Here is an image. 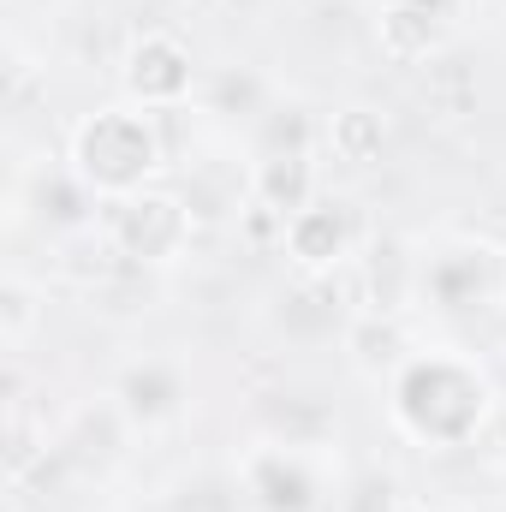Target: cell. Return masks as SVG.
<instances>
[{
    "mask_svg": "<svg viewBox=\"0 0 506 512\" xmlns=\"http://www.w3.org/2000/svg\"><path fill=\"white\" fill-rule=\"evenodd\" d=\"M495 382L477 358L429 346L411 352L393 376H387V423L429 453H459L477 447L495 423Z\"/></svg>",
    "mask_w": 506,
    "mask_h": 512,
    "instance_id": "obj_1",
    "label": "cell"
},
{
    "mask_svg": "<svg viewBox=\"0 0 506 512\" xmlns=\"http://www.w3.org/2000/svg\"><path fill=\"white\" fill-rule=\"evenodd\" d=\"M66 167L102 203H120V197L149 191L167 173V137H161L149 108H131V102L126 108H96L66 137Z\"/></svg>",
    "mask_w": 506,
    "mask_h": 512,
    "instance_id": "obj_2",
    "label": "cell"
},
{
    "mask_svg": "<svg viewBox=\"0 0 506 512\" xmlns=\"http://www.w3.org/2000/svg\"><path fill=\"white\" fill-rule=\"evenodd\" d=\"M411 298L435 316H483L506 304V245L483 233H453L429 256H417Z\"/></svg>",
    "mask_w": 506,
    "mask_h": 512,
    "instance_id": "obj_3",
    "label": "cell"
},
{
    "mask_svg": "<svg viewBox=\"0 0 506 512\" xmlns=\"http://www.w3.org/2000/svg\"><path fill=\"white\" fill-rule=\"evenodd\" d=\"M102 233L114 239V251L126 256V268H167L191 251V233H197V215L185 197L173 191H137V197H120L108 203L102 215Z\"/></svg>",
    "mask_w": 506,
    "mask_h": 512,
    "instance_id": "obj_4",
    "label": "cell"
},
{
    "mask_svg": "<svg viewBox=\"0 0 506 512\" xmlns=\"http://www.w3.org/2000/svg\"><path fill=\"white\" fill-rule=\"evenodd\" d=\"M322 441H256L239 459V483L256 512H328V471L316 459Z\"/></svg>",
    "mask_w": 506,
    "mask_h": 512,
    "instance_id": "obj_5",
    "label": "cell"
},
{
    "mask_svg": "<svg viewBox=\"0 0 506 512\" xmlns=\"http://www.w3.org/2000/svg\"><path fill=\"white\" fill-rule=\"evenodd\" d=\"M120 84H126L131 108H149V114L179 108L197 90V54L173 30H137L126 42V60H120Z\"/></svg>",
    "mask_w": 506,
    "mask_h": 512,
    "instance_id": "obj_6",
    "label": "cell"
},
{
    "mask_svg": "<svg viewBox=\"0 0 506 512\" xmlns=\"http://www.w3.org/2000/svg\"><path fill=\"white\" fill-rule=\"evenodd\" d=\"M280 251L298 268V280H322V274L352 268V256H358V215H352V203L316 197L310 209H298V215L286 221Z\"/></svg>",
    "mask_w": 506,
    "mask_h": 512,
    "instance_id": "obj_7",
    "label": "cell"
},
{
    "mask_svg": "<svg viewBox=\"0 0 506 512\" xmlns=\"http://www.w3.org/2000/svg\"><path fill=\"white\" fill-rule=\"evenodd\" d=\"M114 405L126 411L131 429H173L185 411H191V370L179 364V358H161V352H149V358H131L126 370L114 376Z\"/></svg>",
    "mask_w": 506,
    "mask_h": 512,
    "instance_id": "obj_8",
    "label": "cell"
},
{
    "mask_svg": "<svg viewBox=\"0 0 506 512\" xmlns=\"http://www.w3.org/2000/svg\"><path fill=\"white\" fill-rule=\"evenodd\" d=\"M376 42L399 66H429L447 42V0H387L376 18Z\"/></svg>",
    "mask_w": 506,
    "mask_h": 512,
    "instance_id": "obj_9",
    "label": "cell"
},
{
    "mask_svg": "<svg viewBox=\"0 0 506 512\" xmlns=\"http://www.w3.org/2000/svg\"><path fill=\"white\" fill-rule=\"evenodd\" d=\"M340 346H346L352 370L370 376V382H387V376L417 352V340H411V328H405L399 310H358V316L340 328Z\"/></svg>",
    "mask_w": 506,
    "mask_h": 512,
    "instance_id": "obj_10",
    "label": "cell"
},
{
    "mask_svg": "<svg viewBox=\"0 0 506 512\" xmlns=\"http://www.w3.org/2000/svg\"><path fill=\"white\" fill-rule=\"evenodd\" d=\"M251 203L274 221H292L316 203V149H274L251 161Z\"/></svg>",
    "mask_w": 506,
    "mask_h": 512,
    "instance_id": "obj_11",
    "label": "cell"
},
{
    "mask_svg": "<svg viewBox=\"0 0 506 512\" xmlns=\"http://www.w3.org/2000/svg\"><path fill=\"white\" fill-rule=\"evenodd\" d=\"M131 435H137V429L126 423V411H120L114 393H108V399H96V405H84V411L72 417L60 453H72V459H84V465H114V459L126 453Z\"/></svg>",
    "mask_w": 506,
    "mask_h": 512,
    "instance_id": "obj_12",
    "label": "cell"
},
{
    "mask_svg": "<svg viewBox=\"0 0 506 512\" xmlns=\"http://www.w3.org/2000/svg\"><path fill=\"white\" fill-rule=\"evenodd\" d=\"M322 143H328V155L346 161V167H376L381 155H387V120H381L376 108L352 102V108H340V114L322 126Z\"/></svg>",
    "mask_w": 506,
    "mask_h": 512,
    "instance_id": "obj_13",
    "label": "cell"
},
{
    "mask_svg": "<svg viewBox=\"0 0 506 512\" xmlns=\"http://www.w3.org/2000/svg\"><path fill=\"white\" fill-rule=\"evenodd\" d=\"M36 322H42V292H36L30 280L6 274V280H0V340H6V352H12V358L30 346Z\"/></svg>",
    "mask_w": 506,
    "mask_h": 512,
    "instance_id": "obj_14",
    "label": "cell"
},
{
    "mask_svg": "<svg viewBox=\"0 0 506 512\" xmlns=\"http://www.w3.org/2000/svg\"><path fill=\"white\" fill-rule=\"evenodd\" d=\"M36 459H48V435H36V423H30L24 405L12 399V405H6V483H12V495L30 483Z\"/></svg>",
    "mask_w": 506,
    "mask_h": 512,
    "instance_id": "obj_15",
    "label": "cell"
},
{
    "mask_svg": "<svg viewBox=\"0 0 506 512\" xmlns=\"http://www.w3.org/2000/svg\"><path fill=\"white\" fill-rule=\"evenodd\" d=\"M274 149H316V120L310 108L286 102V108H268L256 120V155H274Z\"/></svg>",
    "mask_w": 506,
    "mask_h": 512,
    "instance_id": "obj_16",
    "label": "cell"
},
{
    "mask_svg": "<svg viewBox=\"0 0 506 512\" xmlns=\"http://www.w3.org/2000/svg\"><path fill=\"white\" fill-rule=\"evenodd\" d=\"M381 512H429V507H423V501H405V495H399V501H387Z\"/></svg>",
    "mask_w": 506,
    "mask_h": 512,
    "instance_id": "obj_17",
    "label": "cell"
},
{
    "mask_svg": "<svg viewBox=\"0 0 506 512\" xmlns=\"http://www.w3.org/2000/svg\"><path fill=\"white\" fill-rule=\"evenodd\" d=\"M143 512H185L179 501H155V507H143Z\"/></svg>",
    "mask_w": 506,
    "mask_h": 512,
    "instance_id": "obj_18",
    "label": "cell"
}]
</instances>
